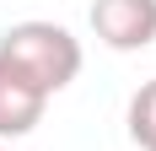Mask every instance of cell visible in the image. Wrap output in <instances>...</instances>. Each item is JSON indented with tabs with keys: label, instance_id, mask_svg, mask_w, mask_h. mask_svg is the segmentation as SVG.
<instances>
[{
	"label": "cell",
	"instance_id": "cell-2",
	"mask_svg": "<svg viewBox=\"0 0 156 151\" xmlns=\"http://www.w3.org/2000/svg\"><path fill=\"white\" fill-rule=\"evenodd\" d=\"M92 32L97 43L135 54L156 43V0H92Z\"/></svg>",
	"mask_w": 156,
	"mask_h": 151
},
{
	"label": "cell",
	"instance_id": "cell-1",
	"mask_svg": "<svg viewBox=\"0 0 156 151\" xmlns=\"http://www.w3.org/2000/svg\"><path fill=\"white\" fill-rule=\"evenodd\" d=\"M0 65L54 97L81 76V38L59 22H16L0 32Z\"/></svg>",
	"mask_w": 156,
	"mask_h": 151
},
{
	"label": "cell",
	"instance_id": "cell-4",
	"mask_svg": "<svg viewBox=\"0 0 156 151\" xmlns=\"http://www.w3.org/2000/svg\"><path fill=\"white\" fill-rule=\"evenodd\" d=\"M129 140L140 151H156V76L129 97Z\"/></svg>",
	"mask_w": 156,
	"mask_h": 151
},
{
	"label": "cell",
	"instance_id": "cell-3",
	"mask_svg": "<svg viewBox=\"0 0 156 151\" xmlns=\"http://www.w3.org/2000/svg\"><path fill=\"white\" fill-rule=\"evenodd\" d=\"M43 108H48V97L32 81H22L16 70H5L0 65V140H22V135H32L38 124H43Z\"/></svg>",
	"mask_w": 156,
	"mask_h": 151
},
{
	"label": "cell",
	"instance_id": "cell-5",
	"mask_svg": "<svg viewBox=\"0 0 156 151\" xmlns=\"http://www.w3.org/2000/svg\"><path fill=\"white\" fill-rule=\"evenodd\" d=\"M0 151H5V146H0Z\"/></svg>",
	"mask_w": 156,
	"mask_h": 151
}]
</instances>
